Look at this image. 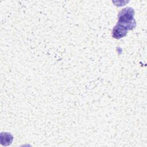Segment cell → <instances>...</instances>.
<instances>
[{"label": "cell", "mask_w": 147, "mask_h": 147, "mask_svg": "<svg viewBox=\"0 0 147 147\" xmlns=\"http://www.w3.org/2000/svg\"><path fill=\"white\" fill-rule=\"evenodd\" d=\"M134 11L132 8L126 7L122 9L119 13V21L113 30V37L120 38L124 37L127 30L136 26L134 19Z\"/></svg>", "instance_id": "6da1fadb"}]
</instances>
